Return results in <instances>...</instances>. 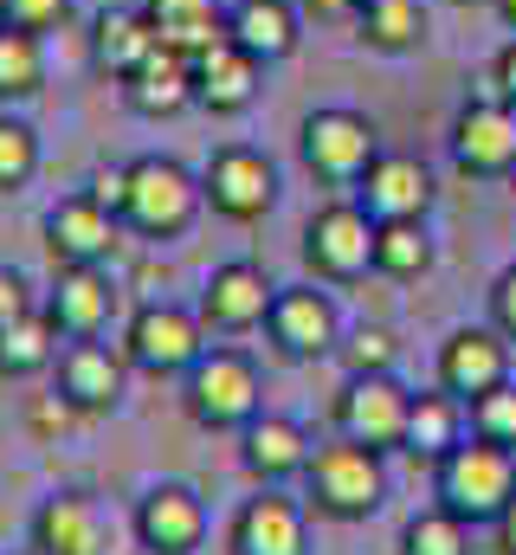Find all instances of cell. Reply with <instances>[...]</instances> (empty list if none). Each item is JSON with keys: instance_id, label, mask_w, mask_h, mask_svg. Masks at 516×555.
Returning <instances> with one entry per match:
<instances>
[{"instance_id": "obj_1", "label": "cell", "mask_w": 516, "mask_h": 555, "mask_svg": "<svg viewBox=\"0 0 516 555\" xmlns=\"http://www.w3.org/2000/svg\"><path fill=\"white\" fill-rule=\"evenodd\" d=\"M511 498H516V452L511 446H491V439L465 433V439L433 465V504L452 511V517L472 524V530L498 524V517L511 511Z\"/></svg>"}, {"instance_id": "obj_2", "label": "cell", "mask_w": 516, "mask_h": 555, "mask_svg": "<svg viewBox=\"0 0 516 555\" xmlns=\"http://www.w3.org/2000/svg\"><path fill=\"white\" fill-rule=\"evenodd\" d=\"M304 504L330 524H369L387 504V452L375 446H356V439H330L310 452V472H304Z\"/></svg>"}, {"instance_id": "obj_3", "label": "cell", "mask_w": 516, "mask_h": 555, "mask_svg": "<svg viewBox=\"0 0 516 555\" xmlns=\"http://www.w3.org/2000/svg\"><path fill=\"white\" fill-rule=\"evenodd\" d=\"M181 408L207 433H240L265 414V375L246 349H207L181 375Z\"/></svg>"}, {"instance_id": "obj_4", "label": "cell", "mask_w": 516, "mask_h": 555, "mask_svg": "<svg viewBox=\"0 0 516 555\" xmlns=\"http://www.w3.org/2000/svg\"><path fill=\"white\" fill-rule=\"evenodd\" d=\"M207 194H201V175L175 155H136L129 162V207H124V227L142 233V240H181L194 220H201Z\"/></svg>"}, {"instance_id": "obj_5", "label": "cell", "mask_w": 516, "mask_h": 555, "mask_svg": "<svg viewBox=\"0 0 516 555\" xmlns=\"http://www.w3.org/2000/svg\"><path fill=\"white\" fill-rule=\"evenodd\" d=\"M297 155H304V168H310L317 181L356 188V181L375 168V155H382V130H375V117H362V111H349V104H323V111L304 117Z\"/></svg>"}, {"instance_id": "obj_6", "label": "cell", "mask_w": 516, "mask_h": 555, "mask_svg": "<svg viewBox=\"0 0 516 555\" xmlns=\"http://www.w3.org/2000/svg\"><path fill=\"white\" fill-rule=\"evenodd\" d=\"M375 220L369 207L349 194V201H330L304 220V266L317 284H356V278L375 272Z\"/></svg>"}, {"instance_id": "obj_7", "label": "cell", "mask_w": 516, "mask_h": 555, "mask_svg": "<svg viewBox=\"0 0 516 555\" xmlns=\"http://www.w3.org/2000/svg\"><path fill=\"white\" fill-rule=\"evenodd\" d=\"M124 356L129 369H142V375H188L201 356H207V323H201V310H188V304H142V310H129L124 323Z\"/></svg>"}, {"instance_id": "obj_8", "label": "cell", "mask_w": 516, "mask_h": 555, "mask_svg": "<svg viewBox=\"0 0 516 555\" xmlns=\"http://www.w3.org/2000/svg\"><path fill=\"white\" fill-rule=\"evenodd\" d=\"M201 194H207V207L220 220L253 227V220H265L278 207V162L265 149H253V142H220L207 155V168H201Z\"/></svg>"}, {"instance_id": "obj_9", "label": "cell", "mask_w": 516, "mask_h": 555, "mask_svg": "<svg viewBox=\"0 0 516 555\" xmlns=\"http://www.w3.org/2000/svg\"><path fill=\"white\" fill-rule=\"evenodd\" d=\"M452 168L472 181H511L516 175V104L498 91H478L472 104H459L452 117Z\"/></svg>"}, {"instance_id": "obj_10", "label": "cell", "mask_w": 516, "mask_h": 555, "mask_svg": "<svg viewBox=\"0 0 516 555\" xmlns=\"http://www.w3.org/2000/svg\"><path fill=\"white\" fill-rule=\"evenodd\" d=\"M265 336H271V349L284 362H323L343 343V310L317 284H278L271 317H265Z\"/></svg>"}, {"instance_id": "obj_11", "label": "cell", "mask_w": 516, "mask_h": 555, "mask_svg": "<svg viewBox=\"0 0 516 555\" xmlns=\"http://www.w3.org/2000/svg\"><path fill=\"white\" fill-rule=\"evenodd\" d=\"M504 382H516V343L498 323H465V330H452L439 343V388L459 395L465 408L485 401Z\"/></svg>"}, {"instance_id": "obj_12", "label": "cell", "mask_w": 516, "mask_h": 555, "mask_svg": "<svg viewBox=\"0 0 516 555\" xmlns=\"http://www.w3.org/2000/svg\"><path fill=\"white\" fill-rule=\"evenodd\" d=\"M407 408H413V395L394 375H349L336 395V433L356 446H375V452H400Z\"/></svg>"}, {"instance_id": "obj_13", "label": "cell", "mask_w": 516, "mask_h": 555, "mask_svg": "<svg viewBox=\"0 0 516 555\" xmlns=\"http://www.w3.org/2000/svg\"><path fill=\"white\" fill-rule=\"evenodd\" d=\"M136 543L149 555H194L207 543V504H201V491L194 485H149L142 498H136Z\"/></svg>"}, {"instance_id": "obj_14", "label": "cell", "mask_w": 516, "mask_h": 555, "mask_svg": "<svg viewBox=\"0 0 516 555\" xmlns=\"http://www.w3.org/2000/svg\"><path fill=\"white\" fill-rule=\"evenodd\" d=\"M271 297H278V284H271L265 266H253V259H227V266H214L207 284H201V323L220 330V336L265 330Z\"/></svg>"}, {"instance_id": "obj_15", "label": "cell", "mask_w": 516, "mask_h": 555, "mask_svg": "<svg viewBox=\"0 0 516 555\" xmlns=\"http://www.w3.org/2000/svg\"><path fill=\"white\" fill-rule=\"evenodd\" d=\"M129 388V356L124 343L111 349L104 336H85V343H65L59 349V395L78 408V414H117Z\"/></svg>"}, {"instance_id": "obj_16", "label": "cell", "mask_w": 516, "mask_h": 555, "mask_svg": "<svg viewBox=\"0 0 516 555\" xmlns=\"http://www.w3.org/2000/svg\"><path fill=\"white\" fill-rule=\"evenodd\" d=\"M356 201L369 207L375 227H382V220H426L433 201H439V188H433V168H426L420 155H407V149H382L375 168L356 181Z\"/></svg>"}, {"instance_id": "obj_17", "label": "cell", "mask_w": 516, "mask_h": 555, "mask_svg": "<svg viewBox=\"0 0 516 555\" xmlns=\"http://www.w3.org/2000/svg\"><path fill=\"white\" fill-rule=\"evenodd\" d=\"M117 227L124 220L91 188H78L59 207H46V253H52V266H104L117 246Z\"/></svg>"}, {"instance_id": "obj_18", "label": "cell", "mask_w": 516, "mask_h": 555, "mask_svg": "<svg viewBox=\"0 0 516 555\" xmlns=\"http://www.w3.org/2000/svg\"><path fill=\"white\" fill-rule=\"evenodd\" d=\"M39 310L52 317V330L65 343H85V336H104L117 323V284H111L104 266H59Z\"/></svg>"}, {"instance_id": "obj_19", "label": "cell", "mask_w": 516, "mask_h": 555, "mask_svg": "<svg viewBox=\"0 0 516 555\" xmlns=\"http://www.w3.org/2000/svg\"><path fill=\"white\" fill-rule=\"evenodd\" d=\"M233 555H310V504L284 498V485H258L233 517Z\"/></svg>"}, {"instance_id": "obj_20", "label": "cell", "mask_w": 516, "mask_h": 555, "mask_svg": "<svg viewBox=\"0 0 516 555\" xmlns=\"http://www.w3.org/2000/svg\"><path fill=\"white\" fill-rule=\"evenodd\" d=\"M258 91H265V65H258L246 46L220 39V46H207V52L194 59V104H201L207 117H240V111H253Z\"/></svg>"}, {"instance_id": "obj_21", "label": "cell", "mask_w": 516, "mask_h": 555, "mask_svg": "<svg viewBox=\"0 0 516 555\" xmlns=\"http://www.w3.org/2000/svg\"><path fill=\"white\" fill-rule=\"evenodd\" d=\"M33 555H111L104 511L85 491H52L33 511Z\"/></svg>"}, {"instance_id": "obj_22", "label": "cell", "mask_w": 516, "mask_h": 555, "mask_svg": "<svg viewBox=\"0 0 516 555\" xmlns=\"http://www.w3.org/2000/svg\"><path fill=\"white\" fill-rule=\"evenodd\" d=\"M124 104L136 117H149V124L194 111V59L175 52V46H155V52L124 78Z\"/></svg>"}, {"instance_id": "obj_23", "label": "cell", "mask_w": 516, "mask_h": 555, "mask_svg": "<svg viewBox=\"0 0 516 555\" xmlns=\"http://www.w3.org/2000/svg\"><path fill=\"white\" fill-rule=\"evenodd\" d=\"M310 433L297 426L291 414H258L253 426H240V459L258 485H291L310 472Z\"/></svg>"}, {"instance_id": "obj_24", "label": "cell", "mask_w": 516, "mask_h": 555, "mask_svg": "<svg viewBox=\"0 0 516 555\" xmlns=\"http://www.w3.org/2000/svg\"><path fill=\"white\" fill-rule=\"evenodd\" d=\"M227 39L246 46L258 65H284L304 39V20L291 0H233L227 7Z\"/></svg>"}, {"instance_id": "obj_25", "label": "cell", "mask_w": 516, "mask_h": 555, "mask_svg": "<svg viewBox=\"0 0 516 555\" xmlns=\"http://www.w3.org/2000/svg\"><path fill=\"white\" fill-rule=\"evenodd\" d=\"M155 46H162V39H155V26H149L142 7H104V13L91 20V65H98L111 85H124Z\"/></svg>"}, {"instance_id": "obj_26", "label": "cell", "mask_w": 516, "mask_h": 555, "mask_svg": "<svg viewBox=\"0 0 516 555\" xmlns=\"http://www.w3.org/2000/svg\"><path fill=\"white\" fill-rule=\"evenodd\" d=\"M465 433H472V408H465L459 395L433 388V395H413L400 452H407V459H420V465H439V459H446V452H452Z\"/></svg>"}, {"instance_id": "obj_27", "label": "cell", "mask_w": 516, "mask_h": 555, "mask_svg": "<svg viewBox=\"0 0 516 555\" xmlns=\"http://www.w3.org/2000/svg\"><path fill=\"white\" fill-rule=\"evenodd\" d=\"M142 13H149L155 39L188 59H201L207 46L227 39V0H142Z\"/></svg>"}, {"instance_id": "obj_28", "label": "cell", "mask_w": 516, "mask_h": 555, "mask_svg": "<svg viewBox=\"0 0 516 555\" xmlns=\"http://www.w3.org/2000/svg\"><path fill=\"white\" fill-rule=\"evenodd\" d=\"M426 33H433L426 0H369V7L356 13V39H362L369 52H387V59L420 52V46H426Z\"/></svg>"}, {"instance_id": "obj_29", "label": "cell", "mask_w": 516, "mask_h": 555, "mask_svg": "<svg viewBox=\"0 0 516 555\" xmlns=\"http://www.w3.org/2000/svg\"><path fill=\"white\" fill-rule=\"evenodd\" d=\"M59 349H65V336L52 330L46 310L13 317V323L0 330V382H33V375L59 369Z\"/></svg>"}, {"instance_id": "obj_30", "label": "cell", "mask_w": 516, "mask_h": 555, "mask_svg": "<svg viewBox=\"0 0 516 555\" xmlns=\"http://www.w3.org/2000/svg\"><path fill=\"white\" fill-rule=\"evenodd\" d=\"M46 91V39L0 26V104H26Z\"/></svg>"}, {"instance_id": "obj_31", "label": "cell", "mask_w": 516, "mask_h": 555, "mask_svg": "<svg viewBox=\"0 0 516 555\" xmlns=\"http://www.w3.org/2000/svg\"><path fill=\"white\" fill-rule=\"evenodd\" d=\"M375 272L382 278H426L433 272V227L426 220H382L375 233Z\"/></svg>"}, {"instance_id": "obj_32", "label": "cell", "mask_w": 516, "mask_h": 555, "mask_svg": "<svg viewBox=\"0 0 516 555\" xmlns=\"http://www.w3.org/2000/svg\"><path fill=\"white\" fill-rule=\"evenodd\" d=\"M336 362H343L349 375H394V362H400V336H394L387 323H356V330H343Z\"/></svg>"}, {"instance_id": "obj_33", "label": "cell", "mask_w": 516, "mask_h": 555, "mask_svg": "<svg viewBox=\"0 0 516 555\" xmlns=\"http://www.w3.org/2000/svg\"><path fill=\"white\" fill-rule=\"evenodd\" d=\"M400 555H472V524H459L452 511H420L400 530Z\"/></svg>"}, {"instance_id": "obj_34", "label": "cell", "mask_w": 516, "mask_h": 555, "mask_svg": "<svg viewBox=\"0 0 516 555\" xmlns=\"http://www.w3.org/2000/svg\"><path fill=\"white\" fill-rule=\"evenodd\" d=\"M39 175V130L13 111H0V194H20Z\"/></svg>"}, {"instance_id": "obj_35", "label": "cell", "mask_w": 516, "mask_h": 555, "mask_svg": "<svg viewBox=\"0 0 516 555\" xmlns=\"http://www.w3.org/2000/svg\"><path fill=\"white\" fill-rule=\"evenodd\" d=\"M472 433L491 439V446H511L516 452V382L491 388L485 401H472Z\"/></svg>"}, {"instance_id": "obj_36", "label": "cell", "mask_w": 516, "mask_h": 555, "mask_svg": "<svg viewBox=\"0 0 516 555\" xmlns=\"http://www.w3.org/2000/svg\"><path fill=\"white\" fill-rule=\"evenodd\" d=\"M0 13H7V26H20V33H59L65 20H72V0H0Z\"/></svg>"}, {"instance_id": "obj_37", "label": "cell", "mask_w": 516, "mask_h": 555, "mask_svg": "<svg viewBox=\"0 0 516 555\" xmlns=\"http://www.w3.org/2000/svg\"><path fill=\"white\" fill-rule=\"evenodd\" d=\"M26 420H33V433H65L72 420H78V408L52 388V395H33V408H26Z\"/></svg>"}, {"instance_id": "obj_38", "label": "cell", "mask_w": 516, "mask_h": 555, "mask_svg": "<svg viewBox=\"0 0 516 555\" xmlns=\"http://www.w3.org/2000/svg\"><path fill=\"white\" fill-rule=\"evenodd\" d=\"M91 194H98V201H104V207L124 220V207H129V162H111V168H98V175H91Z\"/></svg>"}, {"instance_id": "obj_39", "label": "cell", "mask_w": 516, "mask_h": 555, "mask_svg": "<svg viewBox=\"0 0 516 555\" xmlns=\"http://www.w3.org/2000/svg\"><path fill=\"white\" fill-rule=\"evenodd\" d=\"M491 323L516 343V266H504V272L491 278Z\"/></svg>"}, {"instance_id": "obj_40", "label": "cell", "mask_w": 516, "mask_h": 555, "mask_svg": "<svg viewBox=\"0 0 516 555\" xmlns=\"http://www.w3.org/2000/svg\"><path fill=\"white\" fill-rule=\"evenodd\" d=\"M26 310H39L33 291H26V278L13 272V266H0V330H7L13 317H26Z\"/></svg>"}, {"instance_id": "obj_41", "label": "cell", "mask_w": 516, "mask_h": 555, "mask_svg": "<svg viewBox=\"0 0 516 555\" xmlns=\"http://www.w3.org/2000/svg\"><path fill=\"white\" fill-rule=\"evenodd\" d=\"M491 91H498L504 104H516V33L504 39V52L491 59Z\"/></svg>"}, {"instance_id": "obj_42", "label": "cell", "mask_w": 516, "mask_h": 555, "mask_svg": "<svg viewBox=\"0 0 516 555\" xmlns=\"http://www.w3.org/2000/svg\"><path fill=\"white\" fill-rule=\"evenodd\" d=\"M362 7H369V0H310V13H317V20H349V26H356V13H362Z\"/></svg>"}, {"instance_id": "obj_43", "label": "cell", "mask_w": 516, "mask_h": 555, "mask_svg": "<svg viewBox=\"0 0 516 555\" xmlns=\"http://www.w3.org/2000/svg\"><path fill=\"white\" fill-rule=\"evenodd\" d=\"M491 537H498V555H516V498H511V511L491 524Z\"/></svg>"}, {"instance_id": "obj_44", "label": "cell", "mask_w": 516, "mask_h": 555, "mask_svg": "<svg viewBox=\"0 0 516 555\" xmlns=\"http://www.w3.org/2000/svg\"><path fill=\"white\" fill-rule=\"evenodd\" d=\"M491 7H498V20H504V26L516 33V0H491Z\"/></svg>"}, {"instance_id": "obj_45", "label": "cell", "mask_w": 516, "mask_h": 555, "mask_svg": "<svg viewBox=\"0 0 516 555\" xmlns=\"http://www.w3.org/2000/svg\"><path fill=\"white\" fill-rule=\"evenodd\" d=\"M452 7H491V0H452Z\"/></svg>"}, {"instance_id": "obj_46", "label": "cell", "mask_w": 516, "mask_h": 555, "mask_svg": "<svg viewBox=\"0 0 516 555\" xmlns=\"http://www.w3.org/2000/svg\"><path fill=\"white\" fill-rule=\"evenodd\" d=\"M0 26H7V13H0Z\"/></svg>"}, {"instance_id": "obj_47", "label": "cell", "mask_w": 516, "mask_h": 555, "mask_svg": "<svg viewBox=\"0 0 516 555\" xmlns=\"http://www.w3.org/2000/svg\"><path fill=\"white\" fill-rule=\"evenodd\" d=\"M511 188H516V175H511Z\"/></svg>"}]
</instances>
